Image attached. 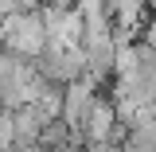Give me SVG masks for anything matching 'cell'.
<instances>
[{
  "label": "cell",
  "mask_w": 156,
  "mask_h": 152,
  "mask_svg": "<svg viewBox=\"0 0 156 152\" xmlns=\"http://www.w3.org/2000/svg\"><path fill=\"white\" fill-rule=\"evenodd\" d=\"M8 152H47L43 144H20V148H8Z\"/></svg>",
  "instance_id": "277c9868"
},
{
  "label": "cell",
  "mask_w": 156,
  "mask_h": 152,
  "mask_svg": "<svg viewBox=\"0 0 156 152\" xmlns=\"http://www.w3.org/2000/svg\"><path fill=\"white\" fill-rule=\"evenodd\" d=\"M98 82H90V78H78V82H70L66 90H62V105H58V117L74 129V133H82V125H86V117H90V109H94L98 101Z\"/></svg>",
  "instance_id": "6da1fadb"
},
{
  "label": "cell",
  "mask_w": 156,
  "mask_h": 152,
  "mask_svg": "<svg viewBox=\"0 0 156 152\" xmlns=\"http://www.w3.org/2000/svg\"><path fill=\"white\" fill-rule=\"evenodd\" d=\"M144 8H148V12H152V16H156V0H144Z\"/></svg>",
  "instance_id": "5b68a950"
},
{
  "label": "cell",
  "mask_w": 156,
  "mask_h": 152,
  "mask_svg": "<svg viewBox=\"0 0 156 152\" xmlns=\"http://www.w3.org/2000/svg\"><path fill=\"white\" fill-rule=\"evenodd\" d=\"M74 136L78 133L62 121V117H51L47 129H43V136H39V144H43L47 152H66V148H74Z\"/></svg>",
  "instance_id": "7a4b0ae2"
},
{
  "label": "cell",
  "mask_w": 156,
  "mask_h": 152,
  "mask_svg": "<svg viewBox=\"0 0 156 152\" xmlns=\"http://www.w3.org/2000/svg\"><path fill=\"white\" fill-rule=\"evenodd\" d=\"M43 8H74V0H43Z\"/></svg>",
  "instance_id": "3957f363"
}]
</instances>
